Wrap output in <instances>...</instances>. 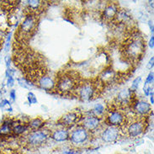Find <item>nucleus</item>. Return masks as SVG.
Segmentation results:
<instances>
[{
  "label": "nucleus",
  "mask_w": 154,
  "mask_h": 154,
  "mask_svg": "<svg viewBox=\"0 0 154 154\" xmlns=\"http://www.w3.org/2000/svg\"><path fill=\"white\" fill-rule=\"evenodd\" d=\"M6 106L11 107V106H10V104H9V102H8V100H3V101L1 102V104H0V107H2V108H5Z\"/></svg>",
  "instance_id": "nucleus-28"
},
{
  "label": "nucleus",
  "mask_w": 154,
  "mask_h": 154,
  "mask_svg": "<svg viewBox=\"0 0 154 154\" xmlns=\"http://www.w3.org/2000/svg\"><path fill=\"white\" fill-rule=\"evenodd\" d=\"M152 92V88L149 87V86H147V85H144V93H145V95L148 96Z\"/></svg>",
  "instance_id": "nucleus-27"
},
{
  "label": "nucleus",
  "mask_w": 154,
  "mask_h": 154,
  "mask_svg": "<svg viewBox=\"0 0 154 154\" xmlns=\"http://www.w3.org/2000/svg\"><path fill=\"white\" fill-rule=\"evenodd\" d=\"M48 135L42 131H33L26 137L27 142L30 146H41L46 142Z\"/></svg>",
  "instance_id": "nucleus-8"
},
{
  "label": "nucleus",
  "mask_w": 154,
  "mask_h": 154,
  "mask_svg": "<svg viewBox=\"0 0 154 154\" xmlns=\"http://www.w3.org/2000/svg\"><path fill=\"white\" fill-rule=\"evenodd\" d=\"M81 115L79 111H71V112L67 113L66 115H64L60 120L59 123L63 126H67V127H71L73 125L77 124L79 121L81 120Z\"/></svg>",
  "instance_id": "nucleus-9"
},
{
  "label": "nucleus",
  "mask_w": 154,
  "mask_h": 154,
  "mask_svg": "<svg viewBox=\"0 0 154 154\" xmlns=\"http://www.w3.org/2000/svg\"><path fill=\"white\" fill-rule=\"evenodd\" d=\"M145 116H137L131 118V121H125V125L126 126V132L131 137H137L142 135L145 128L146 122L145 121Z\"/></svg>",
  "instance_id": "nucleus-5"
},
{
  "label": "nucleus",
  "mask_w": 154,
  "mask_h": 154,
  "mask_svg": "<svg viewBox=\"0 0 154 154\" xmlns=\"http://www.w3.org/2000/svg\"><path fill=\"white\" fill-rule=\"evenodd\" d=\"M10 26L8 14L4 9H0V30L4 32Z\"/></svg>",
  "instance_id": "nucleus-16"
},
{
  "label": "nucleus",
  "mask_w": 154,
  "mask_h": 154,
  "mask_svg": "<svg viewBox=\"0 0 154 154\" xmlns=\"http://www.w3.org/2000/svg\"><path fill=\"white\" fill-rule=\"evenodd\" d=\"M82 83L83 81L77 72H64L57 77L55 90L62 95L76 94V92Z\"/></svg>",
  "instance_id": "nucleus-2"
},
{
  "label": "nucleus",
  "mask_w": 154,
  "mask_h": 154,
  "mask_svg": "<svg viewBox=\"0 0 154 154\" xmlns=\"http://www.w3.org/2000/svg\"><path fill=\"white\" fill-rule=\"evenodd\" d=\"M36 84L40 88H42L45 90H55L56 87V79L51 78L48 73L46 75H43L42 78L38 79Z\"/></svg>",
  "instance_id": "nucleus-13"
},
{
  "label": "nucleus",
  "mask_w": 154,
  "mask_h": 154,
  "mask_svg": "<svg viewBox=\"0 0 154 154\" xmlns=\"http://www.w3.org/2000/svg\"><path fill=\"white\" fill-rule=\"evenodd\" d=\"M100 124V120L94 116L84 117L83 121V126L88 131H94L99 128Z\"/></svg>",
  "instance_id": "nucleus-14"
},
{
  "label": "nucleus",
  "mask_w": 154,
  "mask_h": 154,
  "mask_svg": "<svg viewBox=\"0 0 154 154\" xmlns=\"http://www.w3.org/2000/svg\"><path fill=\"white\" fill-rule=\"evenodd\" d=\"M28 101H29L30 104H36L37 103V99H36V97L35 95L33 93H29L28 94Z\"/></svg>",
  "instance_id": "nucleus-24"
},
{
  "label": "nucleus",
  "mask_w": 154,
  "mask_h": 154,
  "mask_svg": "<svg viewBox=\"0 0 154 154\" xmlns=\"http://www.w3.org/2000/svg\"><path fill=\"white\" fill-rule=\"evenodd\" d=\"M150 100H151V103H152V104H153L154 103V100H153V92H152L150 94Z\"/></svg>",
  "instance_id": "nucleus-34"
},
{
  "label": "nucleus",
  "mask_w": 154,
  "mask_h": 154,
  "mask_svg": "<svg viewBox=\"0 0 154 154\" xmlns=\"http://www.w3.org/2000/svg\"><path fill=\"white\" fill-rule=\"evenodd\" d=\"M103 85L104 83L100 79L97 82H83L76 92V95L84 101L90 100L94 97L99 95L100 92L103 89Z\"/></svg>",
  "instance_id": "nucleus-4"
},
{
  "label": "nucleus",
  "mask_w": 154,
  "mask_h": 154,
  "mask_svg": "<svg viewBox=\"0 0 154 154\" xmlns=\"http://www.w3.org/2000/svg\"><path fill=\"white\" fill-rule=\"evenodd\" d=\"M10 62H11L10 57L7 56V57H5V63H6V66H7V67H9V66H10Z\"/></svg>",
  "instance_id": "nucleus-30"
},
{
  "label": "nucleus",
  "mask_w": 154,
  "mask_h": 154,
  "mask_svg": "<svg viewBox=\"0 0 154 154\" xmlns=\"http://www.w3.org/2000/svg\"><path fill=\"white\" fill-rule=\"evenodd\" d=\"M28 125H17L15 126H14L12 129V131L15 135H20V134L24 133L26 130L28 129Z\"/></svg>",
  "instance_id": "nucleus-21"
},
{
  "label": "nucleus",
  "mask_w": 154,
  "mask_h": 154,
  "mask_svg": "<svg viewBox=\"0 0 154 154\" xmlns=\"http://www.w3.org/2000/svg\"><path fill=\"white\" fill-rule=\"evenodd\" d=\"M37 14H28L25 17L16 33V40L20 43H25L29 41L37 29Z\"/></svg>",
  "instance_id": "nucleus-3"
},
{
  "label": "nucleus",
  "mask_w": 154,
  "mask_h": 154,
  "mask_svg": "<svg viewBox=\"0 0 154 154\" xmlns=\"http://www.w3.org/2000/svg\"><path fill=\"white\" fill-rule=\"evenodd\" d=\"M120 130L116 126L109 125L102 132L101 137L105 142H112L119 137Z\"/></svg>",
  "instance_id": "nucleus-12"
},
{
  "label": "nucleus",
  "mask_w": 154,
  "mask_h": 154,
  "mask_svg": "<svg viewBox=\"0 0 154 154\" xmlns=\"http://www.w3.org/2000/svg\"><path fill=\"white\" fill-rule=\"evenodd\" d=\"M146 50V42L142 35L133 33L125 40L122 46V53L126 60L132 63L139 62Z\"/></svg>",
  "instance_id": "nucleus-1"
},
{
  "label": "nucleus",
  "mask_w": 154,
  "mask_h": 154,
  "mask_svg": "<svg viewBox=\"0 0 154 154\" xmlns=\"http://www.w3.org/2000/svg\"><path fill=\"white\" fill-rule=\"evenodd\" d=\"M133 92L130 89H122L117 95L115 100V104L118 108L125 109L128 106L131 107V104L134 102Z\"/></svg>",
  "instance_id": "nucleus-6"
},
{
  "label": "nucleus",
  "mask_w": 154,
  "mask_h": 154,
  "mask_svg": "<svg viewBox=\"0 0 154 154\" xmlns=\"http://www.w3.org/2000/svg\"><path fill=\"white\" fill-rule=\"evenodd\" d=\"M88 138V131L82 126L73 130L70 135V140L74 144H82L87 141Z\"/></svg>",
  "instance_id": "nucleus-11"
},
{
  "label": "nucleus",
  "mask_w": 154,
  "mask_h": 154,
  "mask_svg": "<svg viewBox=\"0 0 154 154\" xmlns=\"http://www.w3.org/2000/svg\"><path fill=\"white\" fill-rule=\"evenodd\" d=\"M107 123L111 126H121L125 123V116L121 110H109L106 117Z\"/></svg>",
  "instance_id": "nucleus-7"
},
{
  "label": "nucleus",
  "mask_w": 154,
  "mask_h": 154,
  "mask_svg": "<svg viewBox=\"0 0 154 154\" xmlns=\"http://www.w3.org/2000/svg\"><path fill=\"white\" fill-rule=\"evenodd\" d=\"M153 67V57H152L150 59V61H149V63H148V65H147V67L151 69L152 67Z\"/></svg>",
  "instance_id": "nucleus-31"
},
{
  "label": "nucleus",
  "mask_w": 154,
  "mask_h": 154,
  "mask_svg": "<svg viewBox=\"0 0 154 154\" xmlns=\"http://www.w3.org/2000/svg\"><path fill=\"white\" fill-rule=\"evenodd\" d=\"M10 97H11V99H12L13 100H15V90H11V92H10Z\"/></svg>",
  "instance_id": "nucleus-32"
},
{
  "label": "nucleus",
  "mask_w": 154,
  "mask_h": 154,
  "mask_svg": "<svg viewBox=\"0 0 154 154\" xmlns=\"http://www.w3.org/2000/svg\"><path fill=\"white\" fill-rule=\"evenodd\" d=\"M10 39H11V34L8 36L7 40H6V43L4 45V50H5V51H8L9 49H10Z\"/></svg>",
  "instance_id": "nucleus-25"
},
{
  "label": "nucleus",
  "mask_w": 154,
  "mask_h": 154,
  "mask_svg": "<svg viewBox=\"0 0 154 154\" xmlns=\"http://www.w3.org/2000/svg\"><path fill=\"white\" fill-rule=\"evenodd\" d=\"M153 42H154V37L153 36H152L150 40V42H149V46H150L151 48H153Z\"/></svg>",
  "instance_id": "nucleus-33"
},
{
  "label": "nucleus",
  "mask_w": 154,
  "mask_h": 154,
  "mask_svg": "<svg viewBox=\"0 0 154 154\" xmlns=\"http://www.w3.org/2000/svg\"><path fill=\"white\" fill-rule=\"evenodd\" d=\"M118 6L117 4L111 3L109 4L105 8H104V11H103V19L105 21H111L112 22L113 20L115 19V17L116 15L117 12H118Z\"/></svg>",
  "instance_id": "nucleus-15"
},
{
  "label": "nucleus",
  "mask_w": 154,
  "mask_h": 154,
  "mask_svg": "<svg viewBox=\"0 0 154 154\" xmlns=\"http://www.w3.org/2000/svg\"><path fill=\"white\" fill-rule=\"evenodd\" d=\"M52 138L56 140L57 142H63V141H66L69 135H68V132L67 131L64 129L62 130H57L55 131L54 132L52 133Z\"/></svg>",
  "instance_id": "nucleus-17"
},
{
  "label": "nucleus",
  "mask_w": 154,
  "mask_h": 154,
  "mask_svg": "<svg viewBox=\"0 0 154 154\" xmlns=\"http://www.w3.org/2000/svg\"><path fill=\"white\" fill-rule=\"evenodd\" d=\"M12 124H10V122H4L0 126V135L2 136H5L8 135L11 131H12V127H11Z\"/></svg>",
  "instance_id": "nucleus-19"
},
{
  "label": "nucleus",
  "mask_w": 154,
  "mask_h": 154,
  "mask_svg": "<svg viewBox=\"0 0 154 154\" xmlns=\"http://www.w3.org/2000/svg\"><path fill=\"white\" fill-rule=\"evenodd\" d=\"M94 112L95 113L97 116L99 115H101L104 112V107L101 104H97L94 106Z\"/></svg>",
  "instance_id": "nucleus-23"
},
{
  "label": "nucleus",
  "mask_w": 154,
  "mask_h": 154,
  "mask_svg": "<svg viewBox=\"0 0 154 154\" xmlns=\"http://www.w3.org/2000/svg\"><path fill=\"white\" fill-rule=\"evenodd\" d=\"M141 81H142V78L141 77H138L137 79H135L133 81V83L131 84V90L132 92H135L139 87V84L141 83Z\"/></svg>",
  "instance_id": "nucleus-22"
},
{
  "label": "nucleus",
  "mask_w": 154,
  "mask_h": 154,
  "mask_svg": "<svg viewBox=\"0 0 154 154\" xmlns=\"http://www.w3.org/2000/svg\"><path fill=\"white\" fill-rule=\"evenodd\" d=\"M14 85V79H13L12 75L8 76V86L9 87H12Z\"/></svg>",
  "instance_id": "nucleus-29"
},
{
  "label": "nucleus",
  "mask_w": 154,
  "mask_h": 154,
  "mask_svg": "<svg viewBox=\"0 0 154 154\" xmlns=\"http://www.w3.org/2000/svg\"><path fill=\"white\" fill-rule=\"evenodd\" d=\"M131 108L137 116H144L151 112L150 104L144 100H134Z\"/></svg>",
  "instance_id": "nucleus-10"
},
{
  "label": "nucleus",
  "mask_w": 154,
  "mask_h": 154,
  "mask_svg": "<svg viewBox=\"0 0 154 154\" xmlns=\"http://www.w3.org/2000/svg\"><path fill=\"white\" fill-rule=\"evenodd\" d=\"M152 82H153V72H151L150 73L148 74V76H147V78H146V82H145V84H144V85H147L149 83H152Z\"/></svg>",
  "instance_id": "nucleus-26"
},
{
  "label": "nucleus",
  "mask_w": 154,
  "mask_h": 154,
  "mask_svg": "<svg viewBox=\"0 0 154 154\" xmlns=\"http://www.w3.org/2000/svg\"><path fill=\"white\" fill-rule=\"evenodd\" d=\"M114 71L112 69H106L104 70L102 73H101V76H100V80L104 83V82H107V81H111L112 79L114 78Z\"/></svg>",
  "instance_id": "nucleus-18"
},
{
  "label": "nucleus",
  "mask_w": 154,
  "mask_h": 154,
  "mask_svg": "<svg viewBox=\"0 0 154 154\" xmlns=\"http://www.w3.org/2000/svg\"><path fill=\"white\" fill-rule=\"evenodd\" d=\"M43 125H44V123H43V121H42V119H40V118H35V119H33V120L30 121V122H29V126L32 130L35 131V130L40 129Z\"/></svg>",
  "instance_id": "nucleus-20"
}]
</instances>
